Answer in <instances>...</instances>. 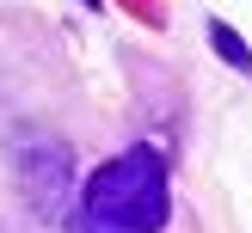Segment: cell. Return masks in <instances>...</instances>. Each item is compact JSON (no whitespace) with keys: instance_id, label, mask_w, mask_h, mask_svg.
Listing matches in <instances>:
<instances>
[{"instance_id":"7a4b0ae2","label":"cell","mask_w":252,"mask_h":233,"mask_svg":"<svg viewBox=\"0 0 252 233\" xmlns=\"http://www.w3.org/2000/svg\"><path fill=\"white\" fill-rule=\"evenodd\" d=\"M209 43L221 49V61H228V68H240V74H252V49H246V37L234 31V25H221V19H209Z\"/></svg>"},{"instance_id":"6da1fadb","label":"cell","mask_w":252,"mask_h":233,"mask_svg":"<svg viewBox=\"0 0 252 233\" xmlns=\"http://www.w3.org/2000/svg\"><path fill=\"white\" fill-rule=\"evenodd\" d=\"M166 227V159L160 147H129L86 178L74 233H160Z\"/></svg>"},{"instance_id":"3957f363","label":"cell","mask_w":252,"mask_h":233,"mask_svg":"<svg viewBox=\"0 0 252 233\" xmlns=\"http://www.w3.org/2000/svg\"><path fill=\"white\" fill-rule=\"evenodd\" d=\"M86 6H98V0H86Z\"/></svg>"}]
</instances>
